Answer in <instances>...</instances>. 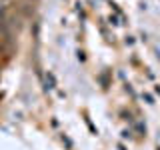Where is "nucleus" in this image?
Returning <instances> with one entry per match:
<instances>
[{"mask_svg":"<svg viewBox=\"0 0 160 150\" xmlns=\"http://www.w3.org/2000/svg\"><path fill=\"white\" fill-rule=\"evenodd\" d=\"M78 60H80V62H84V60H86V56H84V52H78Z\"/></svg>","mask_w":160,"mask_h":150,"instance_id":"nucleus-6","label":"nucleus"},{"mask_svg":"<svg viewBox=\"0 0 160 150\" xmlns=\"http://www.w3.org/2000/svg\"><path fill=\"white\" fill-rule=\"evenodd\" d=\"M126 44H128V46H132V44H134V38L132 36H126Z\"/></svg>","mask_w":160,"mask_h":150,"instance_id":"nucleus-5","label":"nucleus"},{"mask_svg":"<svg viewBox=\"0 0 160 150\" xmlns=\"http://www.w3.org/2000/svg\"><path fill=\"white\" fill-rule=\"evenodd\" d=\"M134 128H136L140 134H146V126H144V122H136V124H134Z\"/></svg>","mask_w":160,"mask_h":150,"instance_id":"nucleus-2","label":"nucleus"},{"mask_svg":"<svg viewBox=\"0 0 160 150\" xmlns=\"http://www.w3.org/2000/svg\"><path fill=\"white\" fill-rule=\"evenodd\" d=\"M0 50H2V38H0Z\"/></svg>","mask_w":160,"mask_h":150,"instance_id":"nucleus-7","label":"nucleus"},{"mask_svg":"<svg viewBox=\"0 0 160 150\" xmlns=\"http://www.w3.org/2000/svg\"><path fill=\"white\" fill-rule=\"evenodd\" d=\"M122 136H124V138H132V132H130V130H124Z\"/></svg>","mask_w":160,"mask_h":150,"instance_id":"nucleus-4","label":"nucleus"},{"mask_svg":"<svg viewBox=\"0 0 160 150\" xmlns=\"http://www.w3.org/2000/svg\"><path fill=\"white\" fill-rule=\"evenodd\" d=\"M144 100H146L148 104H154V100H152V96H150V94H144Z\"/></svg>","mask_w":160,"mask_h":150,"instance_id":"nucleus-3","label":"nucleus"},{"mask_svg":"<svg viewBox=\"0 0 160 150\" xmlns=\"http://www.w3.org/2000/svg\"><path fill=\"white\" fill-rule=\"evenodd\" d=\"M34 14V4H30V2H22L20 4V16H32Z\"/></svg>","mask_w":160,"mask_h":150,"instance_id":"nucleus-1","label":"nucleus"}]
</instances>
